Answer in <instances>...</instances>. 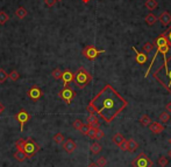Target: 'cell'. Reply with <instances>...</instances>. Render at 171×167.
I'll return each mask as SVG.
<instances>
[{"instance_id":"1","label":"cell","mask_w":171,"mask_h":167,"mask_svg":"<svg viewBox=\"0 0 171 167\" xmlns=\"http://www.w3.org/2000/svg\"><path fill=\"white\" fill-rule=\"evenodd\" d=\"M90 103L106 123H112L128 105V102L111 84H106Z\"/></svg>"},{"instance_id":"2","label":"cell","mask_w":171,"mask_h":167,"mask_svg":"<svg viewBox=\"0 0 171 167\" xmlns=\"http://www.w3.org/2000/svg\"><path fill=\"white\" fill-rule=\"evenodd\" d=\"M153 77L171 94V55L169 57L164 55V61L154 71Z\"/></svg>"},{"instance_id":"3","label":"cell","mask_w":171,"mask_h":167,"mask_svg":"<svg viewBox=\"0 0 171 167\" xmlns=\"http://www.w3.org/2000/svg\"><path fill=\"white\" fill-rule=\"evenodd\" d=\"M91 82H92V75L85 70L84 68H79L78 71L75 74V79H74L76 87L79 89H84Z\"/></svg>"},{"instance_id":"4","label":"cell","mask_w":171,"mask_h":167,"mask_svg":"<svg viewBox=\"0 0 171 167\" xmlns=\"http://www.w3.org/2000/svg\"><path fill=\"white\" fill-rule=\"evenodd\" d=\"M40 149H41V147L36 144V141L34 140V139H31V138H27L26 140H25V144H23V151H25V153L27 154L28 158L34 157V155L39 152Z\"/></svg>"},{"instance_id":"5","label":"cell","mask_w":171,"mask_h":167,"mask_svg":"<svg viewBox=\"0 0 171 167\" xmlns=\"http://www.w3.org/2000/svg\"><path fill=\"white\" fill-rule=\"evenodd\" d=\"M153 160L143 152L135 157V159L132 161L133 167H153Z\"/></svg>"},{"instance_id":"6","label":"cell","mask_w":171,"mask_h":167,"mask_svg":"<svg viewBox=\"0 0 171 167\" xmlns=\"http://www.w3.org/2000/svg\"><path fill=\"white\" fill-rule=\"evenodd\" d=\"M102 53H105V50H104V49L99 50V49H97L94 46H86V47L83 49V56L85 57V58L90 60V61L96 60L97 57L99 56L100 54H102Z\"/></svg>"},{"instance_id":"7","label":"cell","mask_w":171,"mask_h":167,"mask_svg":"<svg viewBox=\"0 0 171 167\" xmlns=\"http://www.w3.org/2000/svg\"><path fill=\"white\" fill-rule=\"evenodd\" d=\"M58 96L61 97L62 99L64 101V103L65 104H71V102H72V99L75 98V96H76V94H75V91L72 90V89L68 85V87H64V89L62 90L61 93L58 94Z\"/></svg>"},{"instance_id":"8","label":"cell","mask_w":171,"mask_h":167,"mask_svg":"<svg viewBox=\"0 0 171 167\" xmlns=\"http://www.w3.org/2000/svg\"><path fill=\"white\" fill-rule=\"evenodd\" d=\"M14 118L17 119V122L20 123V130L23 131V128H25V125H26L29 120H31V114H28L25 109H21V110L19 111L18 114L14 116Z\"/></svg>"},{"instance_id":"9","label":"cell","mask_w":171,"mask_h":167,"mask_svg":"<svg viewBox=\"0 0 171 167\" xmlns=\"http://www.w3.org/2000/svg\"><path fill=\"white\" fill-rule=\"evenodd\" d=\"M62 145H63V149H64V151H65L68 154L74 153V152L76 151V149H77V145H76L75 140H74V139H71V138L65 139V141H64Z\"/></svg>"},{"instance_id":"10","label":"cell","mask_w":171,"mask_h":167,"mask_svg":"<svg viewBox=\"0 0 171 167\" xmlns=\"http://www.w3.org/2000/svg\"><path fill=\"white\" fill-rule=\"evenodd\" d=\"M27 95H28V97L31 98V99H33V101H37V99H40L41 97H42V90L39 88V87H31L29 90H28V93H27Z\"/></svg>"},{"instance_id":"11","label":"cell","mask_w":171,"mask_h":167,"mask_svg":"<svg viewBox=\"0 0 171 167\" xmlns=\"http://www.w3.org/2000/svg\"><path fill=\"white\" fill-rule=\"evenodd\" d=\"M63 79V83H64V87H68L69 83L71 82H74V79H75V74L72 73L71 70H65L62 73V78Z\"/></svg>"},{"instance_id":"12","label":"cell","mask_w":171,"mask_h":167,"mask_svg":"<svg viewBox=\"0 0 171 167\" xmlns=\"http://www.w3.org/2000/svg\"><path fill=\"white\" fill-rule=\"evenodd\" d=\"M132 49L135 52V61L139 63V64H145L147 61H148V55L145 53H140L135 47H132Z\"/></svg>"},{"instance_id":"13","label":"cell","mask_w":171,"mask_h":167,"mask_svg":"<svg viewBox=\"0 0 171 167\" xmlns=\"http://www.w3.org/2000/svg\"><path fill=\"white\" fill-rule=\"evenodd\" d=\"M158 20L161 21L163 26H169L171 23V14L168 12V11H164L159 17H158Z\"/></svg>"},{"instance_id":"14","label":"cell","mask_w":171,"mask_h":167,"mask_svg":"<svg viewBox=\"0 0 171 167\" xmlns=\"http://www.w3.org/2000/svg\"><path fill=\"white\" fill-rule=\"evenodd\" d=\"M149 129L150 131L155 133V134H158V133H161V132L164 131V126H163V124L158 123V122H153V123L149 125Z\"/></svg>"},{"instance_id":"15","label":"cell","mask_w":171,"mask_h":167,"mask_svg":"<svg viewBox=\"0 0 171 167\" xmlns=\"http://www.w3.org/2000/svg\"><path fill=\"white\" fill-rule=\"evenodd\" d=\"M86 122L90 126H94V128H99V125H100L99 118H98V116H96V114H90Z\"/></svg>"},{"instance_id":"16","label":"cell","mask_w":171,"mask_h":167,"mask_svg":"<svg viewBox=\"0 0 171 167\" xmlns=\"http://www.w3.org/2000/svg\"><path fill=\"white\" fill-rule=\"evenodd\" d=\"M168 43V40L167 36H165V33H162L161 35H158V38L155 41V46L156 47H162V46H167Z\"/></svg>"},{"instance_id":"17","label":"cell","mask_w":171,"mask_h":167,"mask_svg":"<svg viewBox=\"0 0 171 167\" xmlns=\"http://www.w3.org/2000/svg\"><path fill=\"white\" fill-rule=\"evenodd\" d=\"M14 158L17 159L18 161L22 163V161H25L28 157H27V154L25 153V151H23V149H18V151L14 153Z\"/></svg>"},{"instance_id":"18","label":"cell","mask_w":171,"mask_h":167,"mask_svg":"<svg viewBox=\"0 0 171 167\" xmlns=\"http://www.w3.org/2000/svg\"><path fill=\"white\" fill-rule=\"evenodd\" d=\"M53 140L55 144H57V145H62V144L65 141V138H64V134H63V133L58 132V133H56V134L54 136Z\"/></svg>"},{"instance_id":"19","label":"cell","mask_w":171,"mask_h":167,"mask_svg":"<svg viewBox=\"0 0 171 167\" xmlns=\"http://www.w3.org/2000/svg\"><path fill=\"white\" fill-rule=\"evenodd\" d=\"M125 140H126V139H125V137H123L121 133H115V134L112 137V141H113L115 145H118V146L120 145L121 143H123Z\"/></svg>"},{"instance_id":"20","label":"cell","mask_w":171,"mask_h":167,"mask_svg":"<svg viewBox=\"0 0 171 167\" xmlns=\"http://www.w3.org/2000/svg\"><path fill=\"white\" fill-rule=\"evenodd\" d=\"M127 145H128V151L129 152H134V151H136V149H139V144L136 143V140H134V139H129V140H127Z\"/></svg>"},{"instance_id":"21","label":"cell","mask_w":171,"mask_h":167,"mask_svg":"<svg viewBox=\"0 0 171 167\" xmlns=\"http://www.w3.org/2000/svg\"><path fill=\"white\" fill-rule=\"evenodd\" d=\"M90 149H91V153L92 154H99L101 152V149H102V147H101V145L99 144V143H93L92 145L90 146Z\"/></svg>"},{"instance_id":"22","label":"cell","mask_w":171,"mask_h":167,"mask_svg":"<svg viewBox=\"0 0 171 167\" xmlns=\"http://www.w3.org/2000/svg\"><path fill=\"white\" fill-rule=\"evenodd\" d=\"M158 20V18L155 15V14H153V13H149L147 17H145V22L149 25V26H153V25H155V22L157 21Z\"/></svg>"},{"instance_id":"23","label":"cell","mask_w":171,"mask_h":167,"mask_svg":"<svg viewBox=\"0 0 171 167\" xmlns=\"http://www.w3.org/2000/svg\"><path fill=\"white\" fill-rule=\"evenodd\" d=\"M15 15H17L19 19H25L27 17V9L25 8V7L20 6V7L15 11Z\"/></svg>"},{"instance_id":"24","label":"cell","mask_w":171,"mask_h":167,"mask_svg":"<svg viewBox=\"0 0 171 167\" xmlns=\"http://www.w3.org/2000/svg\"><path fill=\"white\" fill-rule=\"evenodd\" d=\"M158 119H159V122H161V124H167L170 122V114H169V112H162V114H159V117H158Z\"/></svg>"},{"instance_id":"25","label":"cell","mask_w":171,"mask_h":167,"mask_svg":"<svg viewBox=\"0 0 171 167\" xmlns=\"http://www.w3.org/2000/svg\"><path fill=\"white\" fill-rule=\"evenodd\" d=\"M145 5V7H147L148 9H150V11L156 9L157 8V6H158V4H157V1H156V0H147Z\"/></svg>"},{"instance_id":"26","label":"cell","mask_w":171,"mask_h":167,"mask_svg":"<svg viewBox=\"0 0 171 167\" xmlns=\"http://www.w3.org/2000/svg\"><path fill=\"white\" fill-rule=\"evenodd\" d=\"M140 123L142 124L143 126H149L150 124H151V119L149 118L148 114H143V116L140 118Z\"/></svg>"},{"instance_id":"27","label":"cell","mask_w":171,"mask_h":167,"mask_svg":"<svg viewBox=\"0 0 171 167\" xmlns=\"http://www.w3.org/2000/svg\"><path fill=\"white\" fill-rule=\"evenodd\" d=\"M9 20V15L5 11H0V25H5Z\"/></svg>"},{"instance_id":"28","label":"cell","mask_w":171,"mask_h":167,"mask_svg":"<svg viewBox=\"0 0 171 167\" xmlns=\"http://www.w3.org/2000/svg\"><path fill=\"white\" fill-rule=\"evenodd\" d=\"M154 47H155V43H153V42H147V43L143 44V47H142V49L145 50V54L150 53L151 50L154 49Z\"/></svg>"},{"instance_id":"29","label":"cell","mask_w":171,"mask_h":167,"mask_svg":"<svg viewBox=\"0 0 171 167\" xmlns=\"http://www.w3.org/2000/svg\"><path fill=\"white\" fill-rule=\"evenodd\" d=\"M8 78L13 82H17L19 78H20V74H19L18 70H13L11 74H8Z\"/></svg>"},{"instance_id":"30","label":"cell","mask_w":171,"mask_h":167,"mask_svg":"<svg viewBox=\"0 0 171 167\" xmlns=\"http://www.w3.org/2000/svg\"><path fill=\"white\" fill-rule=\"evenodd\" d=\"M168 163H169V160L167 159V157H164V155H162V157H159L157 160V165L159 167H165L168 165Z\"/></svg>"},{"instance_id":"31","label":"cell","mask_w":171,"mask_h":167,"mask_svg":"<svg viewBox=\"0 0 171 167\" xmlns=\"http://www.w3.org/2000/svg\"><path fill=\"white\" fill-rule=\"evenodd\" d=\"M97 130H98V128H94V126H90V130H88V137H90L91 139H94V138H96Z\"/></svg>"},{"instance_id":"32","label":"cell","mask_w":171,"mask_h":167,"mask_svg":"<svg viewBox=\"0 0 171 167\" xmlns=\"http://www.w3.org/2000/svg\"><path fill=\"white\" fill-rule=\"evenodd\" d=\"M7 78H8V74H7L4 69H0V83L6 82V79Z\"/></svg>"},{"instance_id":"33","label":"cell","mask_w":171,"mask_h":167,"mask_svg":"<svg viewBox=\"0 0 171 167\" xmlns=\"http://www.w3.org/2000/svg\"><path fill=\"white\" fill-rule=\"evenodd\" d=\"M62 73H63V71H62L61 69H55V70H53L51 75H53V77L55 79H61L62 78Z\"/></svg>"},{"instance_id":"34","label":"cell","mask_w":171,"mask_h":167,"mask_svg":"<svg viewBox=\"0 0 171 167\" xmlns=\"http://www.w3.org/2000/svg\"><path fill=\"white\" fill-rule=\"evenodd\" d=\"M97 165L99 167H105L107 165V159L105 157H100V158L97 160Z\"/></svg>"},{"instance_id":"35","label":"cell","mask_w":171,"mask_h":167,"mask_svg":"<svg viewBox=\"0 0 171 167\" xmlns=\"http://www.w3.org/2000/svg\"><path fill=\"white\" fill-rule=\"evenodd\" d=\"M72 126H74V129H75V130L79 131V130H80V128L83 126V122H82L80 119H76L75 122H74V124H72Z\"/></svg>"},{"instance_id":"36","label":"cell","mask_w":171,"mask_h":167,"mask_svg":"<svg viewBox=\"0 0 171 167\" xmlns=\"http://www.w3.org/2000/svg\"><path fill=\"white\" fill-rule=\"evenodd\" d=\"M88 130H90V125L88 124H83V126L80 128V133L82 134H84V136H88Z\"/></svg>"},{"instance_id":"37","label":"cell","mask_w":171,"mask_h":167,"mask_svg":"<svg viewBox=\"0 0 171 167\" xmlns=\"http://www.w3.org/2000/svg\"><path fill=\"white\" fill-rule=\"evenodd\" d=\"M165 33V36H167V40H168V43H169V47H171V25L170 27L168 28L167 31L164 32Z\"/></svg>"},{"instance_id":"38","label":"cell","mask_w":171,"mask_h":167,"mask_svg":"<svg viewBox=\"0 0 171 167\" xmlns=\"http://www.w3.org/2000/svg\"><path fill=\"white\" fill-rule=\"evenodd\" d=\"M23 144H25V140L23 139H18L17 140V143H15V147L18 149H23Z\"/></svg>"},{"instance_id":"39","label":"cell","mask_w":171,"mask_h":167,"mask_svg":"<svg viewBox=\"0 0 171 167\" xmlns=\"http://www.w3.org/2000/svg\"><path fill=\"white\" fill-rule=\"evenodd\" d=\"M104 137V132H102V130H100V129L98 128V130H97V133H96V140H99V139H101Z\"/></svg>"},{"instance_id":"40","label":"cell","mask_w":171,"mask_h":167,"mask_svg":"<svg viewBox=\"0 0 171 167\" xmlns=\"http://www.w3.org/2000/svg\"><path fill=\"white\" fill-rule=\"evenodd\" d=\"M86 111L90 112V114H96V109H94V106L91 103H88V105L86 106Z\"/></svg>"},{"instance_id":"41","label":"cell","mask_w":171,"mask_h":167,"mask_svg":"<svg viewBox=\"0 0 171 167\" xmlns=\"http://www.w3.org/2000/svg\"><path fill=\"white\" fill-rule=\"evenodd\" d=\"M119 147H120V149H121V151H128L127 140H125V141H123V143H121V144L119 145Z\"/></svg>"},{"instance_id":"42","label":"cell","mask_w":171,"mask_h":167,"mask_svg":"<svg viewBox=\"0 0 171 167\" xmlns=\"http://www.w3.org/2000/svg\"><path fill=\"white\" fill-rule=\"evenodd\" d=\"M44 1H45V5L48 7H53L54 5L56 4V0H44Z\"/></svg>"},{"instance_id":"43","label":"cell","mask_w":171,"mask_h":167,"mask_svg":"<svg viewBox=\"0 0 171 167\" xmlns=\"http://www.w3.org/2000/svg\"><path fill=\"white\" fill-rule=\"evenodd\" d=\"M165 109H167L168 112H171V102H169L167 105H165Z\"/></svg>"},{"instance_id":"44","label":"cell","mask_w":171,"mask_h":167,"mask_svg":"<svg viewBox=\"0 0 171 167\" xmlns=\"http://www.w3.org/2000/svg\"><path fill=\"white\" fill-rule=\"evenodd\" d=\"M4 110H5V106H4V104L0 102V114H2L4 112Z\"/></svg>"},{"instance_id":"45","label":"cell","mask_w":171,"mask_h":167,"mask_svg":"<svg viewBox=\"0 0 171 167\" xmlns=\"http://www.w3.org/2000/svg\"><path fill=\"white\" fill-rule=\"evenodd\" d=\"M88 167H99V166H98V165H97L96 163H91V164H88Z\"/></svg>"},{"instance_id":"46","label":"cell","mask_w":171,"mask_h":167,"mask_svg":"<svg viewBox=\"0 0 171 167\" xmlns=\"http://www.w3.org/2000/svg\"><path fill=\"white\" fill-rule=\"evenodd\" d=\"M84 4H88V3H90V0H82Z\"/></svg>"},{"instance_id":"47","label":"cell","mask_w":171,"mask_h":167,"mask_svg":"<svg viewBox=\"0 0 171 167\" xmlns=\"http://www.w3.org/2000/svg\"><path fill=\"white\" fill-rule=\"evenodd\" d=\"M169 155H170V158H171V151H170V152H169Z\"/></svg>"},{"instance_id":"48","label":"cell","mask_w":171,"mask_h":167,"mask_svg":"<svg viewBox=\"0 0 171 167\" xmlns=\"http://www.w3.org/2000/svg\"><path fill=\"white\" fill-rule=\"evenodd\" d=\"M56 1H62V0H56Z\"/></svg>"},{"instance_id":"49","label":"cell","mask_w":171,"mask_h":167,"mask_svg":"<svg viewBox=\"0 0 171 167\" xmlns=\"http://www.w3.org/2000/svg\"><path fill=\"white\" fill-rule=\"evenodd\" d=\"M170 123H171V120H170Z\"/></svg>"}]
</instances>
